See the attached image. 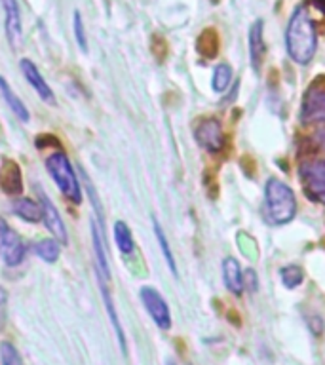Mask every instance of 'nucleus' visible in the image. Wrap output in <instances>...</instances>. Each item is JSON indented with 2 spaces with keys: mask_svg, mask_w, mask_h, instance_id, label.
Segmentation results:
<instances>
[{
  "mask_svg": "<svg viewBox=\"0 0 325 365\" xmlns=\"http://www.w3.org/2000/svg\"><path fill=\"white\" fill-rule=\"evenodd\" d=\"M285 48L296 65H308L314 59L318 48V33L306 4H299L291 14L285 31Z\"/></svg>",
  "mask_w": 325,
  "mask_h": 365,
  "instance_id": "nucleus-1",
  "label": "nucleus"
},
{
  "mask_svg": "<svg viewBox=\"0 0 325 365\" xmlns=\"http://www.w3.org/2000/svg\"><path fill=\"white\" fill-rule=\"evenodd\" d=\"M264 215L272 225H287L295 219V192L282 179H268L264 187Z\"/></svg>",
  "mask_w": 325,
  "mask_h": 365,
  "instance_id": "nucleus-2",
  "label": "nucleus"
},
{
  "mask_svg": "<svg viewBox=\"0 0 325 365\" xmlns=\"http://www.w3.org/2000/svg\"><path fill=\"white\" fill-rule=\"evenodd\" d=\"M46 170H48L50 177L57 185V188H59V192H61L71 204L78 205L80 202H82V185H80L76 170H74V165L71 164V160H68L67 154L61 153V150L51 153L50 156L46 158Z\"/></svg>",
  "mask_w": 325,
  "mask_h": 365,
  "instance_id": "nucleus-3",
  "label": "nucleus"
},
{
  "mask_svg": "<svg viewBox=\"0 0 325 365\" xmlns=\"http://www.w3.org/2000/svg\"><path fill=\"white\" fill-rule=\"evenodd\" d=\"M302 187L310 200L325 204V158H312L302 162L301 170Z\"/></svg>",
  "mask_w": 325,
  "mask_h": 365,
  "instance_id": "nucleus-4",
  "label": "nucleus"
},
{
  "mask_svg": "<svg viewBox=\"0 0 325 365\" xmlns=\"http://www.w3.org/2000/svg\"><path fill=\"white\" fill-rule=\"evenodd\" d=\"M27 255V244L8 225L4 217H0V259L6 267H19Z\"/></svg>",
  "mask_w": 325,
  "mask_h": 365,
  "instance_id": "nucleus-5",
  "label": "nucleus"
},
{
  "mask_svg": "<svg viewBox=\"0 0 325 365\" xmlns=\"http://www.w3.org/2000/svg\"><path fill=\"white\" fill-rule=\"evenodd\" d=\"M139 299H141L143 307H145V310H147L148 316H150V319L156 324L158 329H171L170 307H167V302H165V299L156 287L143 285L141 289H139Z\"/></svg>",
  "mask_w": 325,
  "mask_h": 365,
  "instance_id": "nucleus-6",
  "label": "nucleus"
},
{
  "mask_svg": "<svg viewBox=\"0 0 325 365\" xmlns=\"http://www.w3.org/2000/svg\"><path fill=\"white\" fill-rule=\"evenodd\" d=\"M194 137L200 147L207 150L211 154L221 153L225 147V133H222V125L217 118H205L202 120L196 130H194Z\"/></svg>",
  "mask_w": 325,
  "mask_h": 365,
  "instance_id": "nucleus-7",
  "label": "nucleus"
},
{
  "mask_svg": "<svg viewBox=\"0 0 325 365\" xmlns=\"http://www.w3.org/2000/svg\"><path fill=\"white\" fill-rule=\"evenodd\" d=\"M38 190V202L40 207H42V222L44 227L50 230V234L59 242V244H67L68 234L67 228H65V222H63L61 215H59V210L56 207V204L48 198V194L42 190V188H36Z\"/></svg>",
  "mask_w": 325,
  "mask_h": 365,
  "instance_id": "nucleus-8",
  "label": "nucleus"
},
{
  "mask_svg": "<svg viewBox=\"0 0 325 365\" xmlns=\"http://www.w3.org/2000/svg\"><path fill=\"white\" fill-rule=\"evenodd\" d=\"M19 68H21V74L25 76V80H27V84L36 91V96H38L42 101L53 107V105H56V93H53L50 84L44 80V76H42V73L38 71V67H36L31 59L23 57L21 61H19Z\"/></svg>",
  "mask_w": 325,
  "mask_h": 365,
  "instance_id": "nucleus-9",
  "label": "nucleus"
},
{
  "mask_svg": "<svg viewBox=\"0 0 325 365\" xmlns=\"http://www.w3.org/2000/svg\"><path fill=\"white\" fill-rule=\"evenodd\" d=\"M91 227V244H93V255H96V270L99 276L110 282V264L107 255V240H105V228L97 222L93 217L90 222Z\"/></svg>",
  "mask_w": 325,
  "mask_h": 365,
  "instance_id": "nucleus-10",
  "label": "nucleus"
},
{
  "mask_svg": "<svg viewBox=\"0 0 325 365\" xmlns=\"http://www.w3.org/2000/svg\"><path fill=\"white\" fill-rule=\"evenodd\" d=\"M97 284H99V291H101V299H103V304H105V310H107V316L110 319V325H113L114 333H116V339H118V344H120V350L124 356H128V341H125V333H124V327L120 324V318H118V312H116V307H114V301H113V295H110V289H108V284L107 279L103 278L97 274Z\"/></svg>",
  "mask_w": 325,
  "mask_h": 365,
  "instance_id": "nucleus-11",
  "label": "nucleus"
},
{
  "mask_svg": "<svg viewBox=\"0 0 325 365\" xmlns=\"http://www.w3.org/2000/svg\"><path fill=\"white\" fill-rule=\"evenodd\" d=\"M2 8H4L6 19V36L10 42L11 48H21L23 40V27H21V10L17 0H2Z\"/></svg>",
  "mask_w": 325,
  "mask_h": 365,
  "instance_id": "nucleus-12",
  "label": "nucleus"
},
{
  "mask_svg": "<svg viewBox=\"0 0 325 365\" xmlns=\"http://www.w3.org/2000/svg\"><path fill=\"white\" fill-rule=\"evenodd\" d=\"M262 31H264V23H262V19H257V21H253V25L249 27V33H247L249 59H251V65H253V68H255L257 73L261 71L262 57H264V51H267Z\"/></svg>",
  "mask_w": 325,
  "mask_h": 365,
  "instance_id": "nucleus-13",
  "label": "nucleus"
},
{
  "mask_svg": "<svg viewBox=\"0 0 325 365\" xmlns=\"http://www.w3.org/2000/svg\"><path fill=\"white\" fill-rule=\"evenodd\" d=\"M222 279L232 295L238 297L244 293V270L234 257H227L222 261Z\"/></svg>",
  "mask_w": 325,
  "mask_h": 365,
  "instance_id": "nucleus-14",
  "label": "nucleus"
},
{
  "mask_svg": "<svg viewBox=\"0 0 325 365\" xmlns=\"http://www.w3.org/2000/svg\"><path fill=\"white\" fill-rule=\"evenodd\" d=\"M11 211L14 215L19 217L21 221L25 222H40L42 221V207H40V202L33 198H27V196H17V198L11 200Z\"/></svg>",
  "mask_w": 325,
  "mask_h": 365,
  "instance_id": "nucleus-15",
  "label": "nucleus"
},
{
  "mask_svg": "<svg viewBox=\"0 0 325 365\" xmlns=\"http://www.w3.org/2000/svg\"><path fill=\"white\" fill-rule=\"evenodd\" d=\"M0 96L4 97L6 105L10 107L14 116H16L19 122H23V124H27L29 120H31V113H29V108L25 107V103L21 101V97L17 96L16 91L10 88V84L6 82L4 76H0Z\"/></svg>",
  "mask_w": 325,
  "mask_h": 365,
  "instance_id": "nucleus-16",
  "label": "nucleus"
},
{
  "mask_svg": "<svg viewBox=\"0 0 325 365\" xmlns=\"http://www.w3.org/2000/svg\"><path fill=\"white\" fill-rule=\"evenodd\" d=\"M302 118L310 120V122L325 120V91L308 93L304 107H302Z\"/></svg>",
  "mask_w": 325,
  "mask_h": 365,
  "instance_id": "nucleus-17",
  "label": "nucleus"
},
{
  "mask_svg": "<svg viewBox=\"0 0 325 365\" xmlns=\"http://www.w3.org/2000/svg\"><path fill=\"white\" fill-rule=\"evenodd\" d=\"M6 175L0 173V185L4 188V192H8L10 196H19L23 190L21 182V171H19V165L11 160H6Z\"/></svg>",
  "mask_w": 325,
  "mask_h": 365,
  "instance_id": "nucleus-18",
  "label": "nucleus"
},
{
  "mask_svg": "<svg viewBox=\"0 0 325 365\" xmlns=\"http://www.w3.org/2000/svg\"><path fill=\"white\" fill-rule=\"evenodd\" d=\"M113 234L114 244H116V247H118V251L122 255H131V253L135 251V240H133V234H131V228L128 227V222H114Z\"/></svg>",
  "mask_w": 325,
  "mask_h": 365,
  "instance_id": "nucleus-19",
  "label": "nucleus"
},
{
  "mask_svg": "<svg viewBox=\"0 0 325 365\" xmlns=\"http://www.w3.org/2000/svg\"><path fill=\"white\" fill-rule=\"evenodd\" d=\"M34 253L38 259H42L48 264H53L57 262L59 255H61V244L57 242L56 238H42L34 244Z\"/></svg>",
  "mask_w": 325,
  "mask_h": 365,
  "instance_id": "nucleus-20",
  "label": "nucleus"
},
{
  "mask_svg": "<svg viewBox=\"0 0 325 365\" xmlns=\"http://www.w3.org/2000/svg\"><path fill=\"white\" fill-rule=\"evenodd\" d=\"M153 228H154V236H156V242H158L160 250H162V255H164V259H165V262H167V267H170L171 274H173V276L177 278V276H179V272H177V262H175V259H173V253H171L167 236H165L164 228H162V225H160L156 217H153Z\"/></svg>",
  "mask_w": 325,
  "mask_h": 365,
  "instance_id": "nucleus-21",
  "label": "nucleus"
},
{
  "mask_svg": "<svg viewBox=\"0 0 325 365\" xmlns=\"http://www.w3.org/2000/svg\"><path fill=\"white\" fill-rule=\"evenodd\" d=\"M232 67L228 63H219L215 68H213V76H211V88L217 93H225L227 88L232 82Z\"/></svg>",
  "mask_w": 325,
  "mask_h": 365,
  "instance_id": "nucleus-22",
  "label": "nucleus"
},
{
  "mask_svg": "<svg viewBox=\"0 0 325 365\" xmlns=\"http://www.w3.org/2000/svg\"><path fill=\"white\" fill-rule=\"evenodd\" d=\"M278 274L285 289H295L304 279V270L299 264H285V267L279 268Z\"/></svg>",
  "mask_w": 325,
  "mask_h": 365,
  "instance_id": "nucleus-23",
  "label": "nucleus"
},
{
  "mask_svg": "<svg viewBox=\"0 0 325 365\" xmlns=\"http://www.w3.org/2000/svg\"><path fill=\"white\" fill-rule=\"evenodd\" d=\"M0 364L2 365H25L17 346L10 341L0 342Z\"/></svg>",
  "mask_w": 325,
  "mask_h": 365,
  "instance_id": "nucleus-24",
  "label": "nucleus"
},
{
  "mask_svg": "<svg viewBox=\"0 0 325 365\" xmlns=\"http://www.w3.org/2000/svg\"><path fill=\"white\" fill-rule=\"evenodd\" d=\"M73 33L74 40L82 51H88V36H86V27H84V19H82V14L78 10H74L73 14Z\"/></svg>",
  "mask_w": 325,
  "mask_h": 365,
  "instance_id": "nucleus-25",
  "label": "nucleus"
},
{
  "mask_svg": "<svg viewBox=\"0 0 325 365\" xmlns=\"http://www.w3.org/2000/svg\"><path fill=\"white\" fill-rule=\"evenodd\" d=\"M8 325V291L0 287V333Z\"/></svg>",
  "mask_w": 325,
  "mask_h": 365,
  "instance_id": "nucleus-26",
  "label": "nucleus"
},
{
  "mask_svg": "<svg viewBox=\"0 0 325 365\" xmlns=\"http://www.w3.org/2000/svg\"><path fill=\"white\" fill-rule=\"evenodd\" d=\"M244 289L255 293L259 289V278H257V272L253 268H247L244 270Z\"/></svg>",
  "mask_w": 325,
  "mask_h": 365,
  "instance_id": "nucleus-27",
  "label": "nucleus"
},
{
  "mask_svg": "<svg viewBox=\"0 0 325 365\" xmlns=\"http://www.w3.org/2000/svg\"><path fill=\"white\" fill-rule=\"evenodd\" d=\"M314 135H316V141L321 143L325 147V120H319L316 122V130H314Z\"/></svg>",
  "mask_w": 325,
  "mask_h": 365,
  "instance_id": "nucleus-28",
  "label": "nucleus"
},
{
  "mask_svg": "<svg viewBox=\"0 0 325 365\" xmlns=\"http://www.w3.org/2000/svg\"><path fill=\"white\" fill-rule=\"evenodd\" d=\"M165 365H177V364H175V359L170 358V359H167V361H165Z\"/></svg>",
  "mask_w": 325,
  "mask_h": 365,
  "instance_id": "nucleus-29",
  "label": "nucleus"
},
{
  "mask_svg": "<svg viewBox=\"0 0 325 365\" xmlns=\"http://www.w3.org/2000/svg\"><path fill=\"white\" fill-rule=\"evenodd\" d=\"M0 171H2V165H0Z\"/></svg>",
  "mask_w": 325,
  "mask_h": 365,
  "instance_id": "nucleus-30",
  "label": "nucleus"
}]
</instances>
